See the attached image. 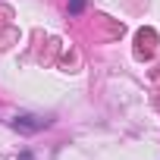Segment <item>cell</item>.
<instances>
[{
    "label": "cell",
    "mask_w": 160,
    "mask_h": 160,
    "mask_svg": "<svg viewBox=\"0 0 160 160\" xmlns=\"http://www.w3.org/2000/svg\"><path fill=\"white\" fill-rule=\"evenodd\" d=\"M44 126H47V119H41V116H16V119H13V129H19V132H25V135H32V132L44 129Z\"/></svg>",
    "instance_id": "obj_1"
},
{
    "label": "cell",
    "mask_w": 160,
    "mask_h": 160,
    "mask_svg": "<svg viewBox=\"0 0 160 160\" xmlns=\"http://www.w3.org/2000/svg\"><path fill=\"white\" fill-rule=\"evenodd\" d=\"M85 10V0H69V16H78Z\"/></svg>",
    "instance_id": "obj_2"
}]
</instances>
